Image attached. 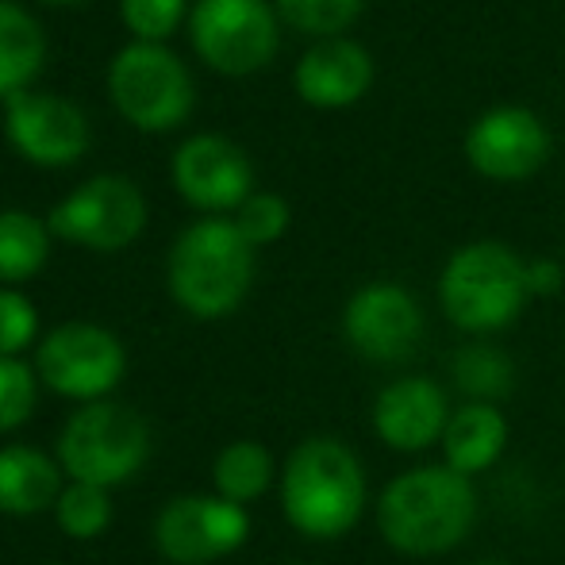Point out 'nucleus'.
<instances>
[{
    "instance_id": "obj_1",
    "label": "nucleus",
    "mask_w": 565,
    "mask_h": 565,
    "mask_svg": "<svg viewBox=\"0 0 565 565\" xmlns=\"http://www.w3.org/2000/svg\"><path fill=\"white\" fill-rule=\"evenodd\" d=\"M473 523L477 489L447 461L404 469L377 497V535L404 558H439L458 551Z\"/></svg>"
},
{
    "instance_id": "obj_2",
    "label": "nucleus",
    "mask_w": 565,
    "mask_h": 565,
    "mask_svg": "<svg viewBox=\"0 0 565 565\" xmlns=\"http://www.w3.org/2000/svg\"><path fill=\"white\" fill-rule=\"evenodd\" d=\"M281 512L297 535L335 543L350 535L370 504L362 458L335 435H312L289 450L277 477Z\"/></svg>"
},
{
    "instance_id": "obj_3",
    "label": "nucleus",
    "mask_w": 565,
    "mask_h": 565,
    "mask_svg": "<svg viewBox=\"0 0 565 565\" xmlns=\"http://www.w3.org/2000/svg\"><path fill=\"white\" fill-rule=\"evenodd\" d=\"M166 285L193 320H224L254 285V246L243 238L235 220H201L173 243Z\"/></svg>"
},
{
    "instance_id": "obj_4",
    "label": "nucleus",
    "mask_w": 565,
    "mask_h": 565,
    "mask_svg": "<svg viewBox=\"0 0 565 565\" xmlns=\"http://www.w3.org/2000/svg\"><path fill=\"white\" fill-rule=\"evenodd\" d=\"M531 300L527 262L504 243H469L447 258L439 274L443 316L473 339L512 328Z\"/></svg>"
},
{
    "instance_id": "obj_5",
    "label": "nucleus",
    "mask_w": 565,
    "mask_h": 565,
    "mask_svg": "<svg viewBox=\"0 0 565 565\" xmlns=\"http://www.w3.org/2000/svg\"><path fill=\"white\" fill-rule=\"evenodd\" d=\"M150 458V424L116 401L82 404L58 435V466L66 481L100 484L113 492Z\"/></svg>"
},
{
    "instance_id": "obj_6",
    "label": "nucleus",
    "mask_w": 565,
    "mask_h": 565,
    "mask_svg": "<svg viewBox=\"0 0 565 565\" xmlns=\"http://www.w3.org/2000/svg\"><path fill=\"white\" fill-rule=\"evenodd\" d=\"M108 93L116 113L139 131H170L193 113V77L162 43L135 39L124 46L108 66Z\"/></svg>"
},
{
    "instance_id": "obj_7",
    "label": "nucleus",
    "mask_w": 565,
    "mask_h": 565,
    "mask_svg": "<svg viewBox=\"0 0 565 565\" xmlns=\"http://www.w3.org/2000/svg\"><path fill=\"white\" fill-rule=\"evenodd\" d=\"M39 385L77 404L108 401V393L124 381L127 350L100 323L70 320L58 323L35 350Z\"/></svg>"
},
{
    "instance_id": "obj_8",
    "label": "nucleus",
    "mask_w": 565,
    "mask_h": 565,
    "mask_svg": "<svg viewBox=\"0 0 565 565\" xmlns=\"http://www.w3.org/2000/svg\"><path fill=\"white\" fill-rule=\"evenodd\" d=\"M250 512L216 492L173 497L154 520V546L170 565H216L243 551Z\"/></svg>"
},
{
    "instance_id": "obj_9",
    "label": "nucleus",
    "mask_w": 565,
    "mask_h": 565,
    "mask_svg": "<svg viewBox=\"0 0 565 565\" xmlns=\"http://www.w3.org/2000/svg\"><path fill=\"white\" fill-rule=\"evenodd\" d=\"M54 238H66L85 250L113 254L131 246L147 227V201L127 178L100 173L77 185L46 220Z\"/></svg>"
},
{
    "instance_id": "obj_10",
    "label": "nucleus",
    "mask_w": 565,
    "mask_h": 565,
    "mask_svg": "<svg viewBox=\"0 0 565 565\" xmlns=\"http://www.w3.org/2000/svg\"><path fill=\"white\" fill-rule=\"evenodd\" d=\"M427 320L419 300L396 281H370L342 308V339L373 365H401L424 347Z\"/></svg>"
},
{
    "instance_id": "obj_11",
    "label": "nucleus",
    "mask_w": 565,
    "mask_h": 565,
    "mask_svg": "<svg viewBox=\"0 0 565 565\" xmlns=\"http://www.w3.org/2000/svg\"><path fill=\"white\" fill-rule=\"evenodd\" d=\"M189 35L196 54L231 77L254 74L277 51V20L266 0H196Z\"/></svg>"
},
{
    "instance_id": "obj_12",
    "label": "nucleus",
    "mask_w": 565,
    "mask_h": 565,
    "mask_svg": "<svg viewBox=\"0 0 565 565\" xmlns=\"http://www.w3.org/2000/svg\"><path fill=\"white\" fill-rule=\"evenodd\" d=\"M551 154V131L531 108L500 105L477 116L466 131V158L481 178L527 181Z\"/></svg>"
},
{
    "instance_id": "obj_13",
    "label": "nucleus",
    "mask_w": 565,
    "mask_h": 565,
    "mask_svg": "<svg viewBox=\"0 0 565 565\" xmlns=\"http://www.w3.org/2000/svg\"><path fill=\"white\" fill-rule=\"evenodd\" d=\"M8 142L35 166H74L89 150V119L74 100L51 93H15L4 116Z\"/></svg>"
},
{
    "instance_id": "obj_14",
    "label": "nucleus",
    "mask_w": 565,
    "mask_h": 565,
    "mask_svg": "<svg viewBox=\"0 0 565 565\" xmlns=\"http://www.w3.org/2000/svg\"><path fill=\"white\" fill-rule=\"evenodd\" d=\"M173 185L193 209L231 212L250 201V158L224 135H193L173 154Z\"/></svg>"
},
{
    "instance_id": "obj_15",
    "label": "nucleus",
    "mask_w": 565,
    "mask_h": 565,
    "mask_svg": "<svg viewBox=\"0 0 565 565\" xmlns=\"http://www.w3.org/2000/svg\"><path fill=\"white\" fill-rule=\"evenodd\" d=\"M447 388L427 373L388 381L373 401V431L396 454H419L443 443V431L450 424Z\"/></svg>"
},
{
    "instance_id": "obj_16",
    "label": "nucleus",
    "mask_w": 565,
    "mask_h": 565,
    "mask_svg": "<svg viewBox=\"0 0 565 565\" xmlns=\"http://www.w3.org/2000/svg\"><path fill=\"white\" fill-rule=\"evenodd\" d=\"M297 93L312 108H347L373 85V58L354 39H323L297 62Z\"/></svg>"
},
{
    "instance_id": "obj_17",
    "label": "nucleus",
    "mask_w": 565,
    "mask_h": 565,
    "mask_svg": "<svg viewBox=\"0 0 565 565\" xmlns=\"http://www.w3.org/2000/svg\"><path fill=\"white\" fill-rule=\"evenodd\" d=\"M443 461L473 481L477 473H489L508 450V416L500 404L461 401L450 412V424L443 431Z\"/></svg>"
},
{
    "instance_id": "obj_18",
    "label": "nucleus",
    "mask_w": 565,
    "mask_h": 565,
    "mask_svg": "<svg viewBox=\"0 0 565 565\" xmlns=\"http://www.w3.org/2000/svg\"><path fill=\"white\" fill-rule=\"evenodd\" d=\"M66 489L58 458L51 454L8 443L0 447V512L4 515H39L51 512Z\"/></svg>"
},
{
    "instance_id": "obj_19",
    "label": "nucleus",
    "mask_w": 565,
    "mask_h": 565,
    "mask_svg": "<svg viewBox=\"0 0 565 565\" xmlns=\"http://www.w3.org/2000/svg\"><path fill=\"white\" fill-rule=\"evenodd\" d=\"M46 58V39L35 15H28L12 0H0V97L28 93Z\"/></svg>"
},
{
    "instance_id": "obj_20",
    "label": "nucleus",
    "mask_w": 565,
    "mask_h": 565,
    "mask_svg": "<svg viewBox=\"0 0 565 565\" xmlns=\"http://www.w3.org/2000/svg\"><path fill=\"white\" fill-rule=\"evenodd\" d=\"M281 477L274 454L254 439H235L212 461V489L216 497L231 500L238 508H250L274 489V481Z\"/></svg>"
},
{
    "instance_id": "obj_21",
    "label": "nucleus",
    "mask_w": 565,
    "mask_h": 565,
    "mask_svg": "<svg viewBox=\"0 0 565 565\" xmlns=\"http://www.w3.org/2000/svg\"><path fill=\"white\" fill-rule=\"evenodd\" d=\"M450 381L466 401L500 404L515 388V362L508 350H500L489 339H473L454 350L450 358Z\"/></svg>"
},
{
    "instance_id": "obj_22",
    "label": "nucleus",
    "mask_w": 565,
    "mask_h": 565,
    "mask_svg": "<svg viewBox=\"0 0 565 565\" xmlns=\"http://www.w3.org/2000/svg\"><path fill=\"white\" fill-rule=\"evenodd\" d=\"M51 258V227L28 212H0V285H23Z\"/></svg>"
},
{
    "instance_id": "obj_23",
    "label": "nucleus",
    "mask_w": 565,
    "mask_h": 565,
    "mask_svg": "<svg viewBox=\"0 0 565 565\" xmlns=\"http://www.w3.org/2000/svg\"><path fill=\"white\" fill-rule=\"evenodd\" d=\"M54 520H58L66 539L93 543L113 527V492L100 489V484L66 481L58 504H54Z\"/></svg>"
},
{
    "instance_id": "obj_24",
    "label": "nucleus",
    "mask_w": 565,
    "mask_h": 565,
    "mask_svg": "<svg viewBox=\"0 0 565 565\" xmlns=\"http://www.w3.org/2000/svg\"><path fill=\"white\" fill-rule=\"evenodd\" d=\"M39 373L23 358H0V435H12L35 416Z\"/></svg>"
},
{
    "instance_id": "obj_25",
    "label": "nucleus",
    "mask_w": 565,
    "mask_h": 565,
    "mask_svg": "<svg viewBox=\"0 0 565 565\" xmlns=\"http://www.w3.org/2000/svg\"><path fill=\"white\" fill-rule=\"evenodd\" d=\"M362 4L365 0H277V8L292 28L323 39H339V31H347L358 20Z\"/></svg>"
},
{
    "instance_id": "obj_26",
    "label": "nucleus",
    "mask_w": 565,
    "mask_h": 565,
    "mask_svg": "<svg viewBox=\"0 0 565 565\" xmlns=\"http://www.w3.org/2000/svg\"><path fill=\"white\" fill-rule=\"evenodd\" d=\"M238 231H243L246 243L258 250V246H269L289 231V204L277 193H250V201L238 209L235 216Z\"/></svg>"
},
{
    "instance_id": "obj_27",
    "label": "nucleus",
    "mask_w": 565,
    "mask_h": 565,
    "mask_svg": "<svg viewBox=\"0 0 565 565\" xmlns=\"http://www.w3.org/2000/svg\"><path fill=\"white\" fill-rule=\"evenodd\" d=\"M124 23L139 43H162L185 15V0H119Z\"/></svg>"
},
{
    "instance_id": "obj_28",
    "label": "nucleus",
    "mask_w": 565,
    "mask_h": 565,
    "mask_svg": "<svg viewBox=\"0 0 565 565\" xmlns=\"http://www.w3.org/2000/svg\"><path fill=\"white\" fill-rule=\"evenodd\" d=\"M39 335V312L23 292L0 289V358H20Z\"/></svg>"
},
{
    "instance_id": "obj_29",
    "label": "nucleus",
    "mask_w": 565,
    "mask_h": 565,
    "mask_svg": "<svg viewBox=\"0 0 565 565\" xmlns=\"http://www.w3.org/2000/svg\"><path fill=\"white\" fill-rule=\"evenodd\" d=\"M527 285H531V297H554L562 289V266L554 258L527 262Z\"/></svg>"
},
{
    "instance_id": "obj_30",
    "label": "nucleus",
    "mask_w": 565,
    "mask_h": 565,
    "mask_svg": "<svg viewBox=\"0 0 565 565\" xmlns=\"http://www.w3.org/2000/svg\"><path fill=\"white\" fill-rule=\"evenodd\" d=\"M469 565H512V562H504V558H481V562H469Z\"/></svg>"
},
{
    "instance_id": "obj_31",
    "label": "nucleus",
    "mask_w": 565,
    "mask_h": 565,
    "mask_svg": "<svg viewBox=\"0 0 565 565\" xmlns=\"http://www.w3.org/2000/svg\"><path fill=\"white\" fill-rule=\"evenodd\" d=\"M46 4H77V0H46Z\"/></svg>"
}]
</instances>
